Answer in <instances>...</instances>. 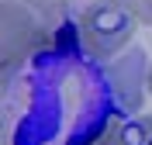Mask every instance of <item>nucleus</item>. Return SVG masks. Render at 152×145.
Segmentation results:
<instances>
[{"label": "nucleus", "mask_w": 152, "mask_h": 145, "mask_svg": "<svg viewBox=\"0 0 152 145\" xmlns=\"http://www.w3.org/2000/svg\"><path fill=\"white\" fill-rule=\"evenodd\" d=\"M45 38L48 31L42 28V21L35 17L31 7L0 0V93L14 83L24 59L38 52Z\"/></svg>", "instance_id": "f257e3e1"}, {"label": "nucleus", "mask_w": 152, "mask_h": 145, "mask_svg": "<svg viewBox=\"0 0 152 145\" xmlns=\"http://www.w3.org/2000/svg\"><path fill=\"white\" fill-rule=\"evenodd\" d=\"M132 31H135V14L124 7H111V4H90L76 21V42L97 62L114 59L132 42Z\"/></svg>", "instance_id": "f03ea898"}, {"label": "nucleus", "mask_w": 152, "mask_h": 145, "mask_svg": "<svg viewBox=\"0 0 152 145\" xmlns=\"http://www.w3.org/2000/svg\"><path fill=\"white\" fill-rule=\"evenodd\" d=\"M104 83L111 93L118 114H135L145 100V83H149V55L145 48H128L124 55L111 59L104 69Z\"/></svg>", "instance_id": "7ed1b4c3"}, {"label": "nucleus", "mask_w": 152, "mask_h": 145, "mask_svg": "<svg viewBox=\"0 0 152 145\" xmlns=\"http://www.w3.org/2000/svg\"><path fill=\"white\" fill-rule=\"evenodd\" d=\"M121 138H124V145H152V114L124 121L121 125Z\"/></svg>", "instance_id": "20e7f679"}, {"label": "nucleus", "mask_w": 152, "mask_h": 145, "mask_svg": "<svg viewBox=\"0 0 152 145\" xmlns=\"http://www.w3.org/2000/svg\"><path fill=\"white\" fill-rule=\"evenodd\" d=\"M83 145H124V138H121V125H118V121H104V125L97 128V131L86 138Z\"/></svg>", "instance_id": "39448f33"}, {"label": "nucleus", "mask_w": 152, "mask_h": 145, "mask_svg": "<svg viewBox=\"0 0 152 145\" xmlns=\"http://www.w3.org/2000/svg\"><path fill=\"white\" fill-rule=\"evenodd\" d=\"M18 4L31 7L35 14H42V17H48V21L62 17V14H66V7H69V0H18Z\"/></svg>", "instance_id": "423d86ee"}, {"label": "nucleus", "mask_w": 152, "mask_h": 145, "mask_svg": "<svg viewBox=\"0 0 152 145\" xmlns=\"http://www.w3.org/2000/svg\"><path fill=\"white\" fill-rule=\"evenodd\" d=\"M94 4H111V7H124V10H142V4H138V0H94Z\"/></svg>", "instance_id": "0eeeda50"}, {"label": "nucleus", "mask_w": 152, "mask_h": 145, "mask_svg": "<svg viewBox=\"0 0 152 145\" xmlns=\"http://www.w3.org/2000/svg\"><path fill=\"white\" fill-rule=\"evenodd\" d=\"M0 145H10V135H7V114L0 111Z\"/></svg>", "instance_id": "6e6552de"}, {"label": "nucleus", "mask_w": 152, "mask_h": 145, "mask_svg": "<svg viewBox=\"0 0 152 145\" xmlns=\"http://www.w3.org/2000/svg\"><path fill=\"white\" fill-rule=\"evenodd\" d=\"M138 4H142V10H138V14H142V17L152 24V0H138Z\"/></svg>", "instance_id": "1a4fd4ad"}, {"label": "nucleus", "mask_w": 152, "mask_h": 145, "mask_svg": "<svg viewBox=\"0 0 152 145\" xmlns=\"http://www.w3.org/2000/svg\"><path fill=\"white\" fill-rule=\"evenodd\" d=\"M149 90H152V66H149Z\"/></svg>", "instance_id": "9d476101"}]
</instances>
